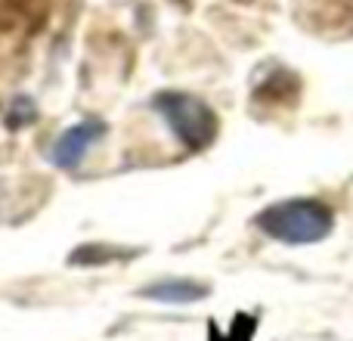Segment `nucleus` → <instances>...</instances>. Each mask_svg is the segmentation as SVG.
Returning <instances> with one entry per match:
<instances>
[{
  "label": "nucleus",
  "instance_id": "4",
  "mask_svg": "<svg viewBox=\"0 0 353 341\" xmlns=\"http://www.w3.org/2000/svg\"><path fill=\"white\" fill-rule=\"evenodd\" d=\"M208 289L195 286L189 280H165V282H152V286L143 289V295L152 301H165V304H189V301L201 298Z\"/></svg>",
  "mask_w": 353,
  "mask_h": 341
},
{
  "label": "nucleus",
  "instance_id": "1",
  "mask_svg": "<svg viewBox=\"0 0 353 341\" xmlns=\"http://www.w3.org/2000/svg\"><path fill=\"white\" fill-rule=\"evenodd\" d=\"M257 226L279 242H319L332 233V211L313 199H288L257 214Z\"/></svg>",
  "mask_w": 353,
  "mask_h": 341
},
{
  "label": "nucleus",
  "instance_id": "5",
  "mask_svg": "<svg viewBox=\"0 0 353 341\" xmlns=\"http://www.w3.org/2000/svg\"><path fill=\"white\" fill-rule=\"evenodd\" d=\"M118 255H124V251H118V249H105V245H84V249H78L72 255V261L74 264H93V261H99V264H105V261H112V257H118Z\"/></svg>",
  "mask_w": 353,
  "mask_h": 341
},
{
  "label": "nucleus",
  "instance_id": "2",
  "mask_svg": "<svg viewBox=\"0 0 353 341\" xmlns=\"http://www.w3.org/2000/svg\"><path fill=\"white\" fill-rule=\"evenodd\" d=\"M155 109L168 121L171 134L189 149H201L217 137V118L201 99L189 97V93H159L155 97Z\"/></svg>",
  "mask_w": 353,
  "mask_h": 341
},
{
  "label": "nucleus",
  "instance_id": "3",
  "mask_svg": "<svg viewBox=\"0 0 353 341\" xmlns=\"http://www.w3.org/2000/svg\"><path fill=\"white\" fill-rule=\"evenodd\" d=\"M105 134L103 121H81L74 128H68L65 134L56 140L53 146V162L59 168H78L87 159V153L93 149V143Z\"/></svg>",
  "mask_w": 353,
  "mask_h": 341
}]
</instances>
